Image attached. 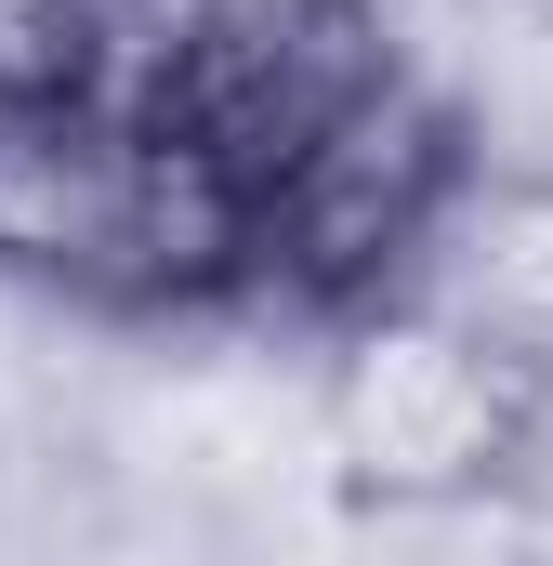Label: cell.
I'll use <instances>...</instances> for the list:
<instances>
[{"instance_id":"obj_1","label":"cell","mask_w":553,"mask_h":566,"mask_svg":"<svg viewBox=\"0 0 553 566\" xmlns=\"http://www.w3.org/2000/svg\"><path fill=\"white\" fill-rule=\"evenodd\" d=\"M474 145H461V106L421 80L409 53L303 145L251 198V264H238V329H343L369 303H396L435 238V211L461 198Z\"/></svg>"},{"instance_id":"obj_2","label":"cell","mask_w":553,"mask_h":566,"mask_svg":"<svg viewBox=\"0 0 553 566\" xmlns=\"http://www.w3.org/2000/svg\"><path fill=\"white\" fill-rule=\"evenodd\" d=\"M541 409H553V369L474 343L435 303H369V316L316 329V448H330V488L356 514L514 488Z\"/></svg>"},{"instance_id":"obj_3","label":"cell","mask_w":553,"mask_h":566,"mask_svg":"<svg viewBox=\"0 0 553 566\" xmlns=\"http://www.w3.org/2000/svg\"><path fill=\"white\" fill-rule=\"evenodd\" d=\"M396 303H435L474 343L553 369V171H461Z\"/></svg>"},{"instance_id":"obj_4","label":"cell","mask_w":553,"mask_h":566,"mask_svg":"<svg viewBox=\"0 0 553 566\" xmlns=\"http://www.w3.org/2000/svg\"><path fill=\"white\" fill-rule=\"evenodd\" d=\"M66 93V0H0V106Z\"/></svg>"}]
</instances>
